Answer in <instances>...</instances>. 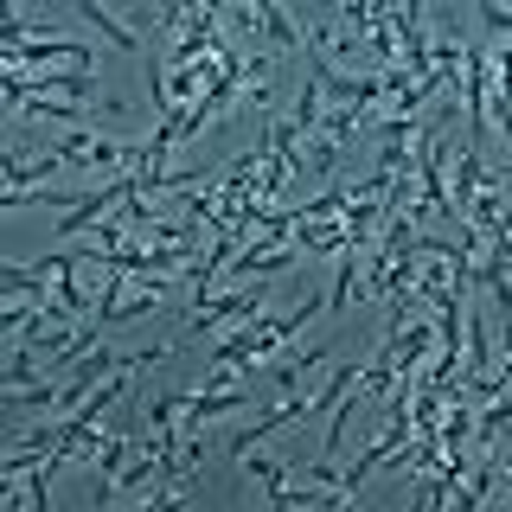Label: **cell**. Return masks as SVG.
I'll return each mask as SVG.
<instances>
[{"mask_svg": "<svg viewBox=\"0 0 512 512\" xmlns=\"http://www.w3.org/2000/svg\"><path fill=\"white\" fill-rule=\"evenodd\" d=\"M301 410H308V404H301V397H295V384H288V397H282V410H269V416H256V423L250 429H237V436H231V455H250V448L256 442H263L269 436V429H282V423H295V416Z\"/></svg>", "mask_w": 512, "mask_h": 512, "instance_id": "obj_3", "label": "cell"}, {"mask_svg": "<svg viewBox=\"0 0 512 512\" xmlns=\"http://www.w3.org/2000/svg\"><path fill=\"white\" fill-rule=\"evenodd\" d=\"M77 13H84V20H96V26H103V32H109V39H116V45H122V52H135V26H122V20H109V13H103V7H96V0H84V7H77Z\"/></svg>", "mask_w": 512, "mask_h": 512, "instance_id": "obj_6", "label": "cell"}, {"mask_svg": "<svg viewBox=\"0 0 512 512\" xmlns=\"http://www.w3.org/2000/svg\"><path fill=\"white\" fill-rule=\"evenodd\" d=\"M32 90H39V96H64V103L84 109L90 71H7V96H13V103H26Z\"/></svg>", "mask_w": 512, "mask_h": 512, "instance_id": "obj_2", "label": "cell"}, {"mask_svg": "<svg viewBox=\"0 0 512 512\" xmlns=\"http://www.w3.org/2000/svg\"><path fill=\"white\" fill-rule=\"evenodd\" d=\"M122 461H128V436L116 429V436H103V448H96V500H109V487H116V474H122Z\"/></svg>", "mask_w": 512, "mask_h": 512, "instance_id": "obj_4", "label": "cell"}, {"mask_svg": "<svg viewBox=\"0 0 512 512\" xmlns=\"http://www.w3.org/2000/svg\"><path fill=\"white\" fill-rule=\"evenodd\" d=\"M256 20H263L269 39H276V52H301V32H295V20H288L276 0H256Z\"/></svg>", "mask_w": 512, "mask_h": 512, "instance_id": "obj_5", "label": "cell"}, {"mask_svg": "<svg viewBox=\"0 0 512 512\" xmlns=\"http://www.w3.org/2000/svg\"><path fill=\"white\" fill-rule=\"evenodd\" d=\"M352 384H359V365H346V372H333V378H327V391H320V397H314V410H340V404H346V391H352Z\"/></svg>", "mask_w": 512, "mask_h": 512, "instance_id": "obj_7", "label": "cell"}, {"mask_svg": "<svg viewBox=\"0 0 512 512\" xmlns=\"http://www.w3.org/2000/svg\"><path fill=\"white\" fill-rule=\"evenodd\" d=\"M263 282H269V276H256L250 288H237V295H205L186 333H212V327H224V320H256V314L269 308V288H263Z\"/></svg>", "mask_w": 512, "mask_h": 512, "instance_id": "obj_1", "label": "cell"}]
</instances>
